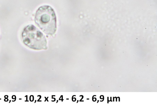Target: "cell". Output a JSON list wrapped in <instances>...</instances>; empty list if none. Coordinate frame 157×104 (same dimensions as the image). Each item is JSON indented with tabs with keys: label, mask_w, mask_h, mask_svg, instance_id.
I'll list each match as a JSON object with an SVG mask.
<instances>
[{
	"label": "cell",
	"mask_w": 157,
	"mask_h": 104,
	"mask_svg": "<svg viewBox=\"0 0 157 104\" xmlns=\"http://www.w3.org/2000/svg\"><path fill=\"white\" fill-rule=\"evenodd\" d=\"M53 9L44 5L37 10L35 17L36 24L45 34L52 35L56 30V18Z\"/></svg>",
	"instance_id": "1"
},
{
	"label": "cell",
	"mask_w": 157,
	"mask_h": 104,
	"mask_svg": "<svg viewBox=\"0 0 157 104\" xmlns=\"http://www.w3.org/2000/svg\"><path fill=\"white\" fill-rule=\"evenodd\" d=\"M24 43L31 48L41 50L47 48V41L45 36L32 24L26 27L22 32Z\"/></svg>",
	"instance_id": "2"
}]
</instances>
